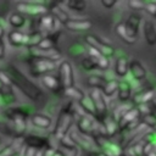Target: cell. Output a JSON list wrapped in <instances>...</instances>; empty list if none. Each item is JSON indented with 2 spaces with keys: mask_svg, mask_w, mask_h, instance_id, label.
Listing matches in <instances>:
<instances>
[{
  "mask_svg": "<svg viewBox=\"0 0 156 156\" xmlns=\"http://www.w3.org/2000/svg\"><path fill=\"white\" fill-rule=\"evenodd\" d=\"M6 71L11 77L12 84H15L26 96H28L32 100H38L40 98V89L29 78H27L15 65H9Z\"/></svg>",
  "mask_w": 156,
  "mask_h": 156,
  "instance_id": "cell-1",
  "label": "cell"
},
{
  "mask_svg": "<svg viewBox=\"0 0 156 156\" xmlns=\"http://www.w3.org/2000/svg\"><path fill=\"white\" fill-rule=\"evenodd\" d=\"M73 121H74V108L73 107H68V105L61 110L60 115H58V118H57V122H56V126L54 128V136L58 140H61L65 135L68 134L72 124H73Z\"/></svg>",
  "mask_w": 156,
  "mask_h": 156,
  "instance_id": "cell-2",
  "label": "cell"
},
{
  "mask_svg": "<svg viewBox=\"0 0 156 156\" xmlns=\"http://www.w3.org/2000/svg\"><path fill=\"white\" fill-rule=\"evenodd\" d=\"M16 7L18 10V12H21L22 15H29V16H45L49 12V7H46L44 4L41 2H37V1H20L16 4Z\"/></svg>",
  "mask_w": 156,
  "mask_h": 156,
  "instance_id": "cell-3",
  "label": "cell"
},
{
  "mask_svg": "<svg viewBox=\"0 0 156 156\" xmlns=\"http://www.w3.org/2000/svg\"><path fill=\"white\" fill-rule=\"evenodd\" d=\"M89 96L91 98L95 110H96L95 118L98 119V122H102L107 117V102H106L105 95L102 94V91L100 89H90Z\"/></svg>",
  "mask_w": 156,
  "mask_h": 156,
  "instance_id": "cell-4",
  "label": "cell"
},
{
  "mask_svg": "<svg viewBox=\"0 0 156 156\" xmlns=\"http://www.w3.org/2000/svg\"><path fill=\"white\" fill-rule=\"evenodd\" d=\"M84 40H85V43L88 44V46L94 48V49L98 50L102 56H105V57H107V58H110V57H112V56L115 55V49H113L110 44H107L106 41H104L102 39H100V38L96 37V35L88 34V35L84 37Z\"/></svg>",
  "mask_w": 156,
  "mask_h": 156,
  "instance_id": "cell-5",
  "label": "cell"
},
{
  "mask_svg": "<svg viewBox=\"0 0 156 156\" xmlns=\"http://www.w3.org/2000/svg\"><path fill=\"white\" fill-rule=\"evenodd\" d=\"M58 80L61 83L62 89H67L73 87L74 84V74L72 65L68 61H62L58 65Z\"/></svg>",
  "mask_w": 156,
  "mask_h": 156,
  "instance_id": "cell-6",
  "label": "cell"
},
{
  "mask_svg": "<svg viewBox=\"0 0 156 156\" xmlns=\"http://www.w3.org/2000/svg\"><path fill=\"white\" fill-rule=\"evenodd\" d=\"M56 68V61L45 60V58H35L32 62V74L34 76H45L49 72Z\"/></svg>",
  "mask_w": 156,
  "mask_h": 156,
  "instance_id": "cell-7",
  "label": "cell"
},
{
  "mask_svg": "<svg viewBox=\"0 0 156 156\" xmlns=\"http://www.w3.org/2000/svg\"><path fill=\"white\" fill-rule=\"evenodd\" d=\"M26 144L23 138H16L10 144L0 149V156H17L21 154L22 150H24Z\"/></svg>",
  "mask_w": 156,
  "mask_h": 156,
  "instance_id": "cell-8",
  "label": "cell"
},
{
  "mask_svg": "<svg viewBox=\"0 0 156 156\" xmlns=\"http://www.w3.org/2000/svg\"><path fill=\"white\" fill-rule=\"evenodd\" d=\"M96 128L95 121L89 115H82L77 121V129L84 135H91Z\"/></svg>",
  "mask_w": 156,
  "mask_h": 156,
  "instance_id": "cell-9",
  "label": "cell"
},
{
  "mask_svg": "<svg viewBox=\"0 0 156 156\" xmlns=\"http://www.w3.org/2000/svg\"><path fill=\"white\" fill-rule=\"evenodd\" d=\"M140 117V112L138 110V107H132L129 108L122 117L121 119L118 121V128H119V132H123L126 130L127 128L132 127V124Z\"/></svg>",
  "mask_w": 156,
  "mask_h": 156,
  "instance_id": "cell-10",
  "label": "cell"
},
{
  "mask_svg": "<svg viewBox=\"0 0 156 156\" xmlns=\"http://www.w3.org/2000/svg\"><path fill=\"white\" fill-rule=\"evenodd\" d=\"M156 98L155 95V90L152 88H146V89H141L138 93H135L132 98V101L140 106V105H146L154 101V99Z\"/></svg>",
  "mask_w": 156,
  "mask_h": 156,
  "instance_id": "cell-11",
  "label": "cell"
},
{
  "mask_svg": "<svg viewBox=\"0 0 156 156\" xmlns=\"http://www.w3.org/2000/svg\"><path fill=\"white\" fill-rule=\"evenodd\" d=\"M24 139V144L27 147H32L35 150H44L48 149L49 145V140L43 138V136H38V135H27L23 138Z\"/></svg>",
  "mask_w": 156,
  "mask_h": 156,
  "instance_id": "cell-12",
  "label": "cell"
},
{
  "mask_svg": "<svg viewBox=\"0 0 156 156\" xmlns=\"http://www.w3.org/2000/svg\"><path fill=\"white\" fill-rule=\"evenodd\" d=\"M49 11H50V15L55 18V20H57L60 23H63V24H66L71 18L68 17V13L66 12V10L61 6V4H58V2H51L50 5H49Z\"/></svg>",
  "mask_w": 156,
  "mask_h": 156,
  "instance_id": "cell-13",
  "label": "cell"
},
{
  "mask_svg": "<svg viewBox=\"0 0 156 156\" xmlns=\"http://www.w3.org/2000/svg\"><path fill=\"white\" fill-rule=\"evenodd\" d=\"M29 52L32 56H34V58H45V60H51V61H56L61 56L60 51H57L56 49L41 50L38 48H33V49H29Z\"/></svg>",
  "mask_w": 156,
  "mask_h": 156,
  "instance_id": "cell-14",
  "label": "cell"
},
{
  "mask_svg": "<svg viewBox=\"0 0 156 156\" xmlns=\"http://www.w3.org/2000/svg\"><path fill=\"white\" fill-rule=\"evenodd\" d=\"M65 27L72 32H84V30H88L93 27V23L89 21V20H77V18H73V20H69Z\"/></svg>",
  "mask_w": 156,
  "mask_h": 156,
  "instance_id": "cell-15",
  "label": "cell"
},
{
  "mask_svg": "<svg viewBox=\"0 0 156 156\" xmlns=\"http://www.w3.org/2000/svg\"><path fill=\"white\" fill-rule=\"evenodd\" d=\"M55 24H56V20L50 15H45L39 17L38 20V30L39 32H46V33H52V30L55 29Z\"/></svg>",
  "mask_w": 156,
  "mask_h": 156,
  "instance_id": "cell-16",
  "label": "cell"
},
{
  "mask_svg": "<svg viewBox=\"0 0 156 156\" xmlns=\"http://www.w3.org/2000/svg\"><path fill=\"white\" fill-rule=\"evenodd\" d=\"M129 73L132 74L133 79L136 82L143 80L146 77V69L138 60H132L129 62Z\"/></svg>",
  "mask_w": 156,
  "mask_h": 156,
  "instance_id": "cell-17",
  "label": "cell"
},
{
  "mask_svg": "<svg viewBox=\"0 0 156 156\" xmlns=\"http://www.w3.org/2000/svg\"><path fill=\"white\" fill-rule=\"evenodd\" d=\"M117 96H118V100L122 104H126L132 98V84L128 80H126V79L119 80L118 90H117Z\"/></svg>",
  "mask_w": 156,
  "mask_h": 156,
  "instance_id": "cell-18",
  "label": "cell"
},
{
  "mask_svg": "<svg viewBox=\"0 0 156 156\" xmlns=\"http://www.w3.org/2000/svg\"><path fill=\"white\" fill-rule=\"evenodd\" d=\"M140 23H141V18H140L139 15H130V16L128 17V20L124 22L126 28H127V32L129 33L130 37L136 38L138 32H139Z\"/></svg>",
  "mask_w": 156,
  "mask_h": 156,
  "instance_id": "cell-19",
  "label": "cell"
},
{
  "mask_svg": "<svg viewBox=\"0 0 156 156\" xmlns=\"http://www.w3.org/2000/svg\"><path fill=\"white\" fill-rule=\"evenodd\" d=\"M0 98L5 105H12L17 101L16 93L11 85H0Z\"/></svg>",
  "mask_w": 156,
  "mask_h": 156,
  "instance_id": "cell-20",
  "label": "cell"
},
{
  "mask_svg": "<svg viewBox=\"0 0 156 156\" xmlns=\"http://www.w3.org/2000/svg\"><path fill=\"white\" fill-rule=\"evenodd\" d=\"M143 32L144 37L146 39V43L149 45H155L156 44V28L151 21H144L143 23Z\"/></svg>",
  "mask_w": 156,
  "mask_h": 156,
  "instance_id": "cell-21",
  "label": "cell"
},
{
  "mask_svg": "<svg viewBox=\"0 0 156 156\" xmlns=\"http://www.w3.org/2000/svg\"><path fill=\"white\" fill-rule=\"evenodd\" d=\"M100 123H102L104 129H105V133H106V136H107L108 139L112 138V136H115L116 133L119 132L118 123H117L116 119H113L112 116H107V117H106L102 122H100Z\"/></svg>",
  "mask_w": 156,
  "mask_h": 156,
  "instance_id": "cell-22",
  "label": "cell"
},
{
  "mask_svg": "<svg viewBox=\"0 0 156 156\" xmlns=\"http://www.w3.org/2000/svg\"><path fill=\"white\" fill-rule=\"evenodd\" d=\"M71 136H72L73 140L76 141L77 146H82L83 149L89 150V151L91 150V147H93L94 144H95L91 139L88 138V135H84V134H82V133H79V132H73V133H71Z\"/></svg>",
  "mask_w": 156,
  "mask_h": 156,
  "instance_id": "cell-23",
  "label": "cell"
},
{
  "mask_svg": "<svg viewBox=\"0 0 156 156\" xmlns=\"http://www.w3.org/2000/svg\"><path fill=\"white\" fill-rule=\"evenodd\" d=\"M102 150V152L107 156H122L123 155V150L121 146H118L117 144L110 141L108 139L105 140V143L101 145L100 147Z\"/></svg>",
  "mask_w": 156,
  "mask_h": 156,
  "instance_id": "cell-24",
  "label": "cell"
},
{
  "mask_svg": "<svg viewBox=\"0 0 156 156\" xmlns=\"http://www.w3.org/2000/svg\"><path fill=\"white\" fill-rule=\"evenodd\" d=\"M44 35L39 30H33L29 34H26V40H24V46H27L28 49H33V48H38V45L40 44V41L43 40Z\"/></svg>",
  "mask_w": 156,
  "mask_h": 156,
  "instance_id": "cell-25",
  "label": "cell"
},
{
  "mask_svg": "<svg viewBox=\"0 0 156 156\" xmlns=\"http://www.w3.org/2000/svg\"><path fill=\"white\" fill-rule=\"evenodd\" d=\"M115 72L118 77L123 78L127 76V73L129 72V62H128V58L126 56H119L117 60H116V63H115Z\"/></svg>",
  "mask_w": 156,
  "mask_h": 156,
  "instance_id": "cell-26",
  "label": "cell"
},
{
  "mask_svg": "<svg viewBox=\"0 0 156 156\" xmlns=\"http://www.w3.org/2000/svg\"><path fill=\"white\" fill-rule=\"evenodd\" d=\"M30 122L33 126L38 127V128H49L51 126V118L46 115H43V113H34L30 117Z\"/></svg>",
  "mask_w": 156,
  "mask_h": 156,
  "instance_id": "cell-27",
  "label": "cell"
},
{
  "mask_svg": "<svg viewBox=\"0 0 156 156\" xmlns=\"http://www.w3.org/2000/svg\"><path fill=\"white\" fill-rule=\"evenodd\" d=\"M116 33H117V35H118L124 43H127V44H134L135 40H136V38H133V37L129 35V33L127 32V28H126L124 22L117 23V26H116Z\"/></svg>",
  "mask_w": 156,
  "mask_h": 156,
  "instance_id": "cell-28",
  "label": "cell"
},
{
  "mask_svg": "<svg viewBox=\"0 0 156 156\" xmlns=\"http://www.w3.org/2000/svg\"><path fill=\"white\" fill-rule=\"evenodd\" d=\"M40 79H41V83H43V85H44L45 88H48L49 90H52V91H57V90H58V88L61 87V83H60V80H58L56 77L51 76V74H45V76H43Z\"/></svg>",
  "mask_w": 156,
  "mask_h": 156,
  "instance_id": "cell-29",
  "label": "cell"
},
{
  "mask_svg": "<svg viewBox=\"0 0 156 156\" xmlns=\"http://www.w3.org/2000/svg\"><path fill=\"white\" fill-rule=\"evenodd\" d=\"M7 38H9V41H10V44H11L12 46H22V45H24L26 34L21 33V32L17 30V29H13V30H11V32L9 33Z\"/></svg>",
  "mask_w": 156,
  "mask_h": 156,
  "instance_id": "cell-30",
  "label": "cell"
},
{
  "mask_svg": "<svg viewBox=\"0 0 156 156\" xmlns=\"http://www.w3.org/2000/svg\"><path fill=\"white\" fill-rule=\"evenodd\" d=\"M79 105L83 108V111L85 112V115H89L91 117H96V110H95L94 102H93V100L89 95L88 96L85 95V98L82 101H79Z\"/></svg>",
  "mask_w": 156,
  "mask_h": 156,
  "instance_id": "cell-31",
  "label": "cell"
},
{
  "mask_svg": "<svg viewBox=\"0 0 156 156\" xmlns=\"http://www.w3.org/2000/svg\"><path fill=\"white\" fill-rule=\"evenodd\" d=\"M118 84H119V80H117V79L107 80L105 87L101 89V91L105 95V98H111L112 95H115L117 93V90H118Z\"/></svg>",
  "mask_w": 156,
  "mask_h": 156,
  "instance_id": "cell-32",
  "label": "cell"
},
{
  "mask_svg": "<svg viewBox=\"0 0 156 156\" xmlns=\"http://www.w3.org/2000/svg\"><path fill=\"white\" fill-rule=\"evenodd\" d=\"M63 91H65V95H66V96H68V98H71V99H73V100H76V101H78V102L82 101V100L85 98V94L83 93V90H80L79 88H76L74 85L71 87V88L65 89Z\"/></svg>",
  "mask_w": 156,
  "mask_h": 156,
  "instance_id": "cell-33",
  "label": "cell"
},
{
  "mask_svg": "<svg viewBox=\"0 0 156 156\" xmlns=\"http://www.w3.org/2000/svg\"><path fill=\"white\" fill-rule=\"evenodd\" d=\"M62 5H65L69 10L78 11V12L84 11L85 7H87V2L83 1V0H67V1H63Z\"/></svg>",
  "mask_w": 156,
  "mask_h": 156,
  "instance_id": "cell-34",
  "label": "cell"
},
{
  "mask_svg": "<svg viewBox=\"0 0 156 156\" xmlns=\"http://www.w3.org/2000/svg\"><path fill=\"white\" fill-rule=\"evenodd\" d=\"M9 23L13 28H21L26 23V18L21 12H13L9 16Z\"/></svg>",
  "mask_w": 156,
  "mask_h": 156,
  "instance_id": "cell-35",
  "label": "cell"
},
{
  "mask_svg": "<svg viewBox=\"0 0 156 156\" xmlns=\"http://www.w3.org/2000/svg\"><path fill=\"white\" fill-rule=\"evenodd\" d=\"M87 82H88V85L91 87V89H100L101 90L105 87L107 80L101 76H90Z\"/></svg>",
  "mask_w": 156,
  "mask_h": 156,
  "instance_id": "cell-36",
  "label": "cell"
},
{
  "mask_svg": "<svg viewBox=\"0 0 156 156\" xmlns=\"http://www.w3.org/2000/svg\"><path fill=\"white\" fill-rule=\"evenodd\" d=\"M60 144H61L63 147L68 149L69 151L77 150V144H76V141L73 140V138L71 136V134H67V135H65V136H63V138L60 140Z\"/></svg>",
  "mask_w": 156,
  "mask_h": 156,
  "instance_id": "cell-37",
  "label": "cell"
},
{
  "mask_svg": "<svg viewBox=\"0 0 156 156\" xmlns=\"http://www.w3.org/2000/svg\"><path fill=\"white\" fill-rule=\"evenodd\" d=\"M82 66L85 71H93V69L99 68L98 63H96V60L94 57H90V56H87L85 58L82 60Z\"/></svg>",
  "mask_w": 156,
  "mask_h": 156,
  "instance_id": "cell-38",
  "label": "cell"
},
{
  "mask_svg": "<svg viewBox=\"0 0 156 156\" xmlns=\"http://www.w3.org/2000/svg\"><path fill=\"white\" fill-rule=\"evenodd\" d=\"M141 117H143L141 118V123L143 124H145L149 128L156 127V117L155 116H152L151 113H149V115H145V116H141Z\"/></svg>",
  "mask_w": 156,
  "mask_h": 156,
  "instance_id": "cell-39",
  "label": "cell"
},
{
  "mask_svg": "<svg viewBox=\"0 0 156 156\" xmlns=\"http://www.w3.org/2000/svg\"><path fill=\"white\" fill-rule=\"evenodd\" d=\"M12 80L6 69H0V85H11Z\"/></svg>",
  "mask_w": 156,
  "mask_h": 156,
  "instance_id": "cell-40",
  "label": "cell"
},
{
  "mask_svg": "<svg viewBox=\"0 0 156 156\" xmlns=\"http://www.w3.org/2000/svg\"><path fill=\"white\" fill-rule=\"evenodd\" d=\"M94 58L96 60L98 67H99L100 69H106V68H108V66H110V61H108V58H107V57H105V56L100 55L99 57H94Z\"/></svg>",
  "mask_w": 156,
  "mask_h": 156,
  "instance_id": "cell-41",
  "label": "cell"
},
{
  "mask_svg": "<svg viewBox=\"0 0 156 156\" xmlns=\"http://www.w3.org/2000/svg\"><path fill=\"white\" fill-rule=\"evenodd\" d=\"M145 5H146V2H143L139 0H129L128 1V6L132 10H145Z\"/></svg>",
  "mask_w": 156,
  "mask_h": 156,
  "instance_id": "cell-42",
  "label": "cell"
},
{
  "mask_svg": "<svg viewBox=\"0 0 156 156\" xmlns=\"http://www.w3.org/2000/svg\"><path fill=\"white\" fill-rule=\"evenodd\" d=\"M145 10H146L147 13H150L154 17H156V2H154V1L152 2H146Z\"/></svg>",
  "mask_w": 156,
  "mask_h": 156,
  "instance_id": "cell-43",
  "label": "cell"
},
{
  "mask_svg": "<svg viewBox=\"0 0 156 156\" xmlns=\"http://www.w3.org/2000/svg\"><path fill=\"white\" fill-rule=\"evenodd\" d=\"M5 52H6V48H5V41L2 38H0V60L4 58L5 56Z\"/></svg>",
  "mask_w": 156,
  "mask_h": 156,
  "instance_id": "cell-44",
  "label": "cell"
},
{
  "mask_svg": "<svg viewBox=\"0 0 156 156\" xmlns=\"http://www.w3.org/2000/svg\"><path fill=\"white\" fill-rule=\"evenodd\" d=\"M101 4H102V6H105L107 9H111L116 5V1L115 0H101Z\"/></svg>",
  "mask_w": 156,
  "mask_h": 156,
  "instance_id": "cell-45",
  "label": "cell"
},
{
  "mask_svg": "<svg viewBox=\"0 0 156 156\" xmlns=\"http://www.w3.org/2000/svg\"><path fill=\"white\" fill-rule=\"evenodd\" d=\"M87 156H107V155H105L102 151H89Z\"/></svg>",
  "mask_w": 156,
  "mask_h": 156,
  "instance_id": "cell-46",
  "label": "cell"
},
{
  "mask_svg": "<svg viewBox=\"0 0 156 156\" xmlns=\"http://www.w3.org/2000/svg\"><path fill=\"white\" fill-rule=\"evenodd\" d=\"M2 34H4V27H2V24L0 23V38H2Z\"/></svg>",
  "mask_w": 156,
  "mask_h": 156,
  "instance_id": "cell-47",
  "label": "cell"
},
{
  "mask_svg": "<svg viewBox=\"0 0 156 156\" xmlns=\"http://www.w3.org/2000/svg\"><path fill=\"white\" fill-rule=\"evenodd\" d=\"M54 156H65V155H63L62 152H60V151H56V154H55Z\"/></svg>",
  "mask_w": 156,
  "mask_h": 156,
  "instance_id": "cell-48",
  "label": "cell"
}]
</instances>
